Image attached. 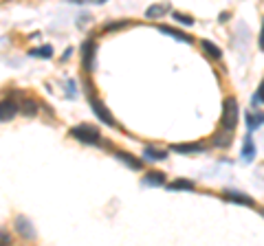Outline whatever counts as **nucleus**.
<instances>
[{
  "mask_svg": "<svg viewBox=\"0 0 264 246\" xmlns=\"http://www.w3.org/2000/svg\"><path fill=\"white\" fill-rule=\"evenodd\" d=\"M238 117H240V108H238V101L233 97H227L222 103V119H220V125L224 132L236 130L238 125Z\"/></svg>",
  "mask_w": 264,
  "mask_h": 246,
  "instance_id": "f257e3e1",
  "label": "nucleus"
},
{
  "mask_svg": "<svg viewBox=\"0 0 264 246\" xmlns=\"http://www.w3.org/2000/svg\"><path fill=\"white\" fill-rule=\"evenodd\" d=\"M70 136L79 143H86V145H101V134L97 127L90 125H75L70 127Z\"/></svg>",
  "mask_w": 264,
  "mask_h": 246,
  "instance_id": "f03ea898",
  "label": "nucleus"
},
{
  "mask_svg": "<svg viewBox=\"0 0 264 246\" xmlns=\"http://www.w3.org/2000/svg\"><path fill=\"white\" fill-rule=\"evenodd\" d=\"M95 51H97V44L92 40H86L82 44V62H84V68L90 73L95 70Z\"/></svg>",
  "mask_w": 264,
  "mask_h": 246,
  "instance_id": "7ed1b4c3",
  "label": "nucleus"
},
{
  "mask_svg": "<svg viewBox=\"0 0 264 246\" xmlns=\"http://www.w3.org/2000/svg\"><path fill=\"white\" fill-rule=\"evenodd\" d=\"M90 108H92V112L97 114V119H99V121H104L106 125H114V123H117V121H114V117L110 114V110L106 108L101 99H95V97H92V99H90Z\"/></svg>",
  "mask_w": 264,
  "mask_h": 246,
  "instance_id": "20e7f679",
  "label": "nucleus"
},
{
  "mask_svg": "<svg viewBox=\"0 0 264 246\" xmlns=\"http://www.w3.org/2000/svg\"><path fill=\"white\" fill-rule=\"evenodd\" d=\"M18 114V103L13 99H2L0 101V121H11Z\"/></svg>",
  "mask_w": 264,
  "mask_h": 246,
  "instance_id": "39448f33",
  "label": "nucleus"
},
{
  "mask_svg": "<svg viewBox=\"0 0 264 246\" xmlns=\"http://www.w3.org/2000/svg\"><path fill=\"white\" fill-rule=\"evenodd\" d=\"M16 228L22 237H29V240L35 237V231H33V226H31V220H26L24 215H18L16 218Z\"/></svg>",
  "mask_w": 264,
  "mask_h": 246,
  "instance_id": "423d86ee",
  "label": "nucleus"
},
{
  "mask_svg": "<svg viewBox=\"0 0 264 246\" xmlns=\"http://www.w3.org/2000/svg\"><path fill=\"white\" fill-rule=\"evenodd\" d=\"M224 200L238 202V205H246V206H253V198L244 196L242 191H233V189H227V191H224Z\"/></svg>",
  "mask_w": 264,
  "mask_h": 246,
  "instance_id": "0eeeda50",
  "label": "nucleus"
},
{
  "mask_svg": "<svg viewBox=\"0 0 264 246\" xmlns=\"http://www.w3.org/2000/svg\"><path fill=\"white\" fill-rule=\"evenodd\" d=\"M170 11H172V7H170V4H152V7H148V9H145V18H148V20H150V18H152V20H154V18L167 16V13H170Z\"/></svg>",
  "mask_w": 264,
  "mask_h": 246,
  "instance_id": "6e6552de",
  "label": "nucleus"
},
{
  "mask_svg": "<svg viewBox=\"0 0 264 246\" xmlns=\"http://www.w3.org/2000/svg\"><path fill=\"white\" fill-rule=\"evenodd\" d=\"M114 156H117L121 163H126L130 169H141V167H143V163H141L139 158H134L132 154H128V152H119V149H117V152H114Z\"/></svg>",
  "mask_w": 264,
  "mask_h": 246,
  "instance_id": "1a4fd4ad",
  "label": "nucleus"
},
{
  "mask_svg": "<svg viewBox=\"0 0 264 246\" xmlns=\"http://www.w3.org/2000/svg\"><path fill=\"white\" fill-rule=\"evenodd\" d=\"M143 184L161 187V184H165V174H163V171H150V174L143 176Z\"/></svg>",
  "mask_w": 264,
  "mask_h": 246,
  "instance_id": "9d476101",
  "label": "nucleus"
},
{
  "mask_svg": "<svg viewBox=\"0 0 264 246\" xmlns=\"http://www.w3.org/2000/svg\"><path fill=\"white\" fill-rule=\"evenodd\" d=\"M158 31L161 33H165V35H170V38H174V40H178V42H192V35H185V33H180V31H176V29H172V26H165V24H161L158 26Z\"/></svg>",
  "mask_w": 264,
  "mask_h": 246,
  "instance_id": "9b49d317",
  "label": "nucleus"
},
{
  "mask_svg": "<svg viewBox=\"0 0 264 246\" xmlns=\"http://www.w3.org/2000/svg\"><path fill=\"white\" fill-rule=\"evenodd\" d=\"M172 149L174 152H178V154H198V152H202V145L200 143H185V145H172Z\"/></svg>",
  "mask_w": 264,
  "mask_h": 246,
  "instance_id": "f8f14e48",
  "label": "nucleus"
},
{
  "mask_svg": "<svg viewBox=\"0 0 264 246\" xmlns=\"http://www.w3.org/2000/svg\"><path fill=\"white\" fill-rule=\"evenodd\" d=\"M255 156V145H253V139L251 136H244V145H242V161H253Z\"/></svg>",
  "mask_w": 264,
  "mask_h": 246,
  "instance_id": "ddd939ff",
  "label": "nucleus"
},
{
  "mask_svg": "<svg viewBox=\"0 0 264 246\" xmlns=\"http://www.w3.org/2000/svg\"><path fill=\"white\" fill-rule=\"evenodd\" d=\"M143 156L148 158V161H165L167 152H165V149H156V147H145Z\"/></svg>",
  "mask_w": 264,
  "mask_h": 246,
  "instance_id": "4468645a",
  "label": "nucleus"
},
{
  "mask_svg": "<svg viewBox=\"0 0 264 246\" xmlns=\"http://www.w3.org/2000/svg\"><path fill=\"white\" fill-rule=\"evenodd\" d=\"M167 189H170V191H178V189H187V191H192L194 183L192 180H187V178H178V180H174V183L167 184Z\"/></svg>",
  "mask_w": 264,
  "mask_h": 246,
  "instance_id": "2eb2a0df",
  "label": "nucleus"
},
{
  "mask_svg": "<svg viewBox=\"0 0 264 246\" xmlns=\"http://www.w3.org/2000/svg\"><path fill=\"white\" fill-rule=\"evenodd\" d=\"M202 51H207V55L214 57V60H220V57H222V51H220L214 42H209V40H202Z\"/></svg>",
  "mask_w": 264,
  "mask_h": 246,
  "instance_id": "dca6fc26",
  "label": "nucleus"
},
{
  "mask_svg": "<svg viewBox=\"0 0 264 246\" xmlns=\"http://www.w3.org/2000/svg\"><path fill=\"white\" fill-rule=\"evenodd\" d=\"M246 121H249V130H253V127H258V125H262V123H264V112L249 114V117H246Z\"/></svg>",
  "mask_w": 264,
  "mask_h": 246,
  "instance_id": "f3484780",
  "label": "nucleus"
},
{
  "mask_svg": "<svg viewBox=\"0 0 264 246\" xmlns=\"http://www.w3.org/2000/svg\"><path fill=\"white\" fill-rule=\"evenodd\" d=\"M35 112H38V105H35V101L26 99L24 103H22V114H26V117H33Z\"/></svg>",
  "mask_w": 264,
  "mask_h": 246,
  "instance_id": "a211bd4d",
  "label": "nucleus"
},
{
  "mask_svg": "<svg viewBox=\"0 0 264 246\" xmlns=\"http://www.w3.org/2000/svg\"><path fill=\"white\" fill-rule=\"evenodd\" d=\"M172 16H174V20H178L180 24H187V26H192V24H194V18H192V16H187V13L174 11V13H172Z\"/></svg>",
  "mask_w": 264,
  "mask_h": 246,
  "instance_id": "6ab92c4d",
  "label": "nucleus"
},
{
  "mask_svg": "<svg viewBox=\"0 0 264 246\" xmlns=\"http://www.w3.org/2000/svg\"><path fill=\"white\" fill-rule=\"evenodd\" d=\"M31 55H33V57H51V55H53V48H51V46L33 48V51H31Z\"/></svg>",
  "mask_w": 264,
  "mask_h": 246,
  "instance_id": "aec40b11",
  "label": "nucleus"
},
{
  "mask_svg": "<svg viewBox=\"0 0 264 246\" xmlns=\"http://www.w3.org/2000/svg\"><path fill=\"white\" fill-rule=\"evenodd\" d=\"M255 97H258L260 103H264V82H260V86H258V92H255Z\"/></svg>",
  "mask_w": 264,
  "mask_h": 246,
  "instance_id": "412c9836",
  "label": "nucleus"
},
{
  "mask_svg": "<svg viewBox=\"0 0 264 246\" xmlns=\"http://www.w3.org/2000/svg\"><path fill=\"white\" fill-rule=\"evenodd\" d=\"M130 22H114V24H108L106 26V31H112V29H121V26H128Z\"/></svg>",
  "mask_w": 264,
  "mask_h": 246,
  "instance_id": "4be33fe9",
  "label": "nucleus"
},
{
  "mask_svg": "<svg viewBox=\"0 0 264 246\" xmlns=\"http://www.w3.org/2000/svg\"><path fill=\"white\" fill-rule=\"evenodd\" d=\"M0 244H11V235H9V233H2V231H0Z\"/></svg>",
  "mask_w": 264,
  "mask_h": 246,
  "instance_id": "5701e85b",
  "label": "nucleus"
},
{
  "mask_svg": "<svg viewBox=\"0 0 264 246\" xmlns=\"http://www.w3.org/2000/svg\"><path fill=\"white\" fill-rule=\"evenodd\" d=\"M260 51H264V20H262V31H260Z\"/></svg>",
  "mask_w": 264,
  "mask_h": 246,
  "instance_id": "b1692460",
  "label": "nucleus"
},
{
  "mask_svg": "<svg viewBox=\"0 0 264 246\" xmlns=\"http://www.w3.org/2000/svg\"><path fill=\"white\" fill-rule=\"evenodd\" d=\"M99 2H106V0H99Z\"/></svg>",
  "mask_w": 264,
  "mask_h": 246,
  "instance_id": "393cba45",
  "label": "nucleus"
}]
</instances>
